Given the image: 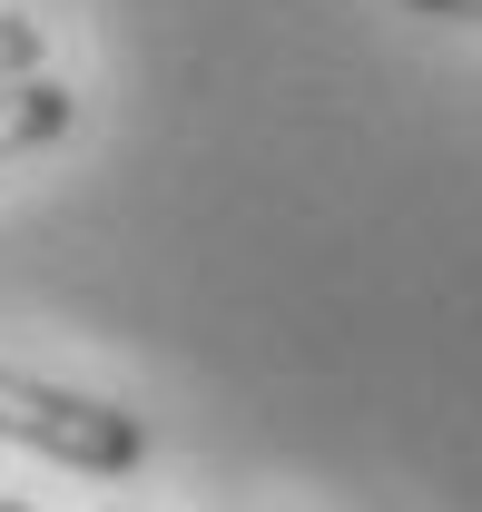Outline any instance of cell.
I'll return each mask as SVG.
<instances>
[{
    "instance_id": "cell-1",
    "label": "cell",
    "mask_w": 482,
    "mask_h": 512,
    "mask_svg": "<svg viewBox=\"0 0 482 512\" xmlns=\"http://www.w3.org/2000/svg\"><path fill=\"white\" fill-rule=\"evenodd\" d=\"M0 434L50 453V463H69V473H138L148 463V424L128 404L40 384V375H20V365H0Z\"/></svg>"
},
{
    "instance_id": "cell-2",
    "label": "cell",
    "mask_w": 482,
    "mask_h": 512,
    "mask_svg": "<svg viewBox=\"0 0 482 512\" xmlns=\"http://www.w3.org/2000/svg\"><path fill=\"white\" fill-rule=\"evenodd\" d=\"M69 119H79L69 79H50V69H30V79H0V158H20V148H50V138H69Z\"/></svg>"
},
{
    "instance_id": "cell-3",
    "label": "cell",
    "mask_w": 482,
    "mask_h": 512,
    "mask_svg": "<svg viewBox=\"0 0 482 512\" xmlns=\"http://www.w3.org/2000/svg\"><path fill=\"white\" fill-rule=\"evenodd\" d=\"M30 69H40V20L0 10V79H30Z\"/></svg>"
},
{
    "instance_id": "cell-4",
    "label": "cell",
    "mask_w": 482,
    "mask_h": 512,
    "mask_svg": "<svg viewBox=\"0 0 482 512\" xmlns=\"http://www.w3.org/2000/svg\"><path fill=\"white\" fill-rule=\"evenodd\" d=\"M404 10H423V20H482V0H404Z\"/></svg>"
},
{
    "instance_id": "cell-5",
    "label": "cell",
    "mask_w": 482,
    "mask_h": 512,
    "mask_svg": "<svg viewBox=\"0 0 482 512\" xmlns=\"http://www.w3.org/2000/svg\"><path fill=\"white\" fill-rule=\"evenodd\" d=\"M0 512H30V503H0Z\"/></svg>"
}]
</instances>
